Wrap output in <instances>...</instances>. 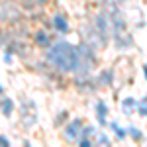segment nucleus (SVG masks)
<instances>
[{"label": "nucleus", "instance_id": "3", "mask_svg": "<svg viewBox=\"0 0 147 147\" xmlns=\"http://www.w3.org/2000/svg\"><path fill=\"white\" fill-rule=\"evenodd\" d=\"M37 39H39V43H47V37H45V33H39V37H37Z\"/></svg>", "mask_w": 147, "mask_h": 147}, {"label": "nucleus", "instance_id": "1", "mask_svg": "<svg viewBox=\"0 0 147 147\" xmlns=\"http://www.w3.org/2000/svg\"><path fill=\"white\" fill-rule=\"evenodd\" d=\"M47 57H49V61H53L57 67L67 69V71H71V69L77 67V53H75V49L71 47V45H67V43L55 45L47 53Z\"/></svg>", "mask_w": 147, "mask_h": 147}, {"label": "nucleus", "instance_id": "5", "mask_svg": "<svg viewBox=\"0 0 147 147\" xmlns=\"http://www.w3.org/2000/svg\"><path fill=\"white\" fill-rule=\"evenodd\" d=\"M0 143H2V145H8V141H6L4 137H0Z\"/></svg>", "mask_w": 147, "mask_h": 147}, {"label": "nucleus", "instance_id": "4", "mask_svg": "<svg viewBox=\"0 0 147 147\" xmlns=\"http://www.w3.org/2000/svg\"><path fill=\"white\" fill-rule=\"evenodd\" d=\"M57 28H61V30H65V24H63V20H61V18H57Z\"/></svg>", "mask_w": 147, "mask_h": 147}, {"label": "nucleus", "instance_id": "2", "mask_svg": "<svg viewBox=\"0 0 147 147\" xmlns=\"http://www.w3.org/2000/svg\"><path fill=\"white\" fill-rule=\"evenodd\" d=\"M2 108H4V112L8 114V112H10V108H12V104H10L8 100H4V102H2Z\"/></svg>", "mask_w": 147, "mask_h": 147}]
</instances>
